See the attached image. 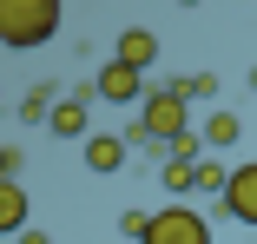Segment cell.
<instances>
[{"label": "cell", "mask_w": 257, "mask_h": 244, "mask_svg": "<svg viewBox=\"0 0 257 244\" xmlns=\"http://www.w3.org/2000/svg\"><path fill=\"white\" fill-rule=\"evenodd\" d=\"M139 244H211V224H204L191 205H165V211H152Z\"/></svg>", "instance_id": "3957f363"}, {"label": "cell", "mask_w": 257, "mask_h": 244, "mask_svg": "<svg viewBox=\"0 0 257 244\" xmlns=\"http://www.w3.org/2000/svg\"><path fill=\"white\" fill-rule=\"evenodd\" d=\"M99 92H106L112 106H132V99H145V73H139V66H125V60H106V73H99Z\"/></svg>", "instance_id": "5b68a950"}, {"label": "cell", "mask_w": 257, "mask_h": 244, "mask_svg": "<svg viewBox=\"0 0 257 244\" xmlns=\"http://www.w3.org/2000/svg\"><path fill=\"white\" fill-rule=\"evenodd\" d=\"M20 231H27V191L0 178V237H20Z\"/></svg>", "instance_id": "ba28073f"}, {"label": "cell", "mask_w": 257, "mask_h": 244, "mask_svg": "<svg viewBox=\"0 0 257 244\" xmlns=\"http://www.w3.org/2000/svg\"><path fill=\"white\" fill-rule=\"evenodd\" d=\"M159 178H165V191H178V198H185V191H198V178H191V165H178V159H172V165H165Z\"/></svg>", "instance_id": "7c38bea8"}, {"label": "cell", "mask_w": 257, "mask_h": 244, "mask_svg": "<svg viewBox=\"0 0 257 244\" xmlns=\"http://www.w3.org/2000/svg\"><path fill=\"white\" fill-rule=\"evenodd\" d=\"M60 33V0H0V46L33 53Z\"/></svg>", "instance_id": "6da1fadb"}, {"label": "cell", "mask_w": 257, "mask_h": 244, "mask_svg": "<svg viewBox=\"0 0 257 244\" xmlns=\"http://www.w3.org/2000/svg\"><path fill=\"white\" fill-rule=\"evenodd\" d=\"M145 224H152V211H125V218H119V231H125V237H145Z\"/></svg>", "instance_id": "4fadbf2b"}, {"label": "cell", "mask_w": 257, "mask_h": 244, "mask_svg": "<svg viewBox=\"0 0 257 244\" xmlns=\"http://www.w3.org/2000/svg\"><path fill=\"white\" fill-rule=\"evenodd\" d=\"M112 60H125V66H139V73H152V66H159V40H152L145 27H125L119 33V53Z\"/></svg>", "instance_id": "8992f818"}, {"label": "cell", "mask_w": 257, "mask_h": 244, "mask_svg": "<svg viewBox=\"0 0 257 244\" xmlns=\"http://www.w3.org/2000/svg\"><path fill=\"white\" fill-rule=\"evenodd\" d=\"M237 112H211V126H204V145H211V152H224V145H237Z\"/></svg>", "instance_id": "8fae6325"}, {"label": "cell", "mask_w": 257, "mask_h": 244, "mask_svg": "<svg viewBox=\"0 0 257 244\" xmlns=\"http://www.w3.org/2000/svg\"><path fill=\"white\" fill-rule=\"evenodd\" d=\"M53 139H86V106L79 99H60L53 106Z\"/></svg>", "instance_id": "9c48e42d"}, {"label": "cell", "mask_w": 257, "mask_h": 244, "mask_svg": "<svg viewBox=\"0 0 257 244\" xmlns=\"http://www.w3.org/2000/svg\"><path fill=\"white\" fill-rule=\"evenodd\" d=\"M250 92H257V73H250Z\"/></svg>", "instance_id": "2e32d148"}, {"label": "cell", "mask_w": 257, "mask_h": 244, "mask_svg": "<svg viewBox=\"0 0 257 244\" xmlns=\"http://www.w3.org/2000/svg\"><path fill=\"white\" fill-rule=\"evenodd\" d=\"M191 178H198V191H218V198H224V185H231V172L218 165V152H204V159L191 165Z\"/></svg>", "instance_id": "30bf717a"}, {"label": "cell", "mask_w": 257, "mask_h": 244, "mask_svg": "<svg viewBox=\"0 0 257 244\" xmlns=\"http://www.w3.org/2000/svg\"><path fill=\"white\" fill-rule=\"evenodd\" d=\"M86 165H92L99 178H112V172L125 165V139H112V132H92V139H86Z\"/></svg>", "instance_id": "52a82bcc"}, {"label": "cell", "mask_w": 257, "mask_h": 244, "mask_svg": "<svg viewBox=\"0 0 257 244\" xmlns=\"http://www.w3.org/2000/svg\"><path fill=\"white\" fill-rule=\"evenodd\" d=\"M224 218H237V224H257V159L250 165H231V185H224Z\"/></svg>", "instance_id": "277c9868"}, {"label": "cell", "mask_w": 257, "mask_h": 244, "mask_svg": "<svg viewBox=\"0 0 257 244\" xmlns=\"http://www.w3.org/2000/svg\"><path fill=\"white\" fill-rule=\"evenodd\" d=\"M20 244H46V237H40V231H20Z\"/></svg>", "instance_id": "9a60e30c"}, {"label": "cell", "mask_w": 257, "mask_h": 244, "mask_svg": "<svg viewBox=\"0 0 257 244\" xmlns=\"http://www.w3.org/2000/svg\"><path fill=\"white\" fill-rule=\"evenodd\" d=\"M178 132H191L185 126V92H172V86H159V92H145L139 99V139H178Z\"/></svg>", "instance_id": "7a4b0ae2"}, {"label": "cell", "mask_w": 257, "mask_h": 244, "mask_svg": "<svg viewBox=\"0 0 257 244\" xmlns=\"http://www.w3.org/2000/svg\"><path fill=\"white\" fill-rule=\"evenodd\" d=\"M14 165H20V159H14V152H7V145H0V178H7V172H14Z\"/></svg>", "instance_id": "5bb4252c"}]
</instances>
